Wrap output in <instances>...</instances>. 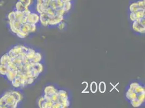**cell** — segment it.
<instances>
[{"label": "cell", "instance_id": "obj_37", "mask_svg": "<svg viewBox=\"0 0 145 108\" xmlns=\"http://www.w3.org/2000/svg\"><path fill=\"white\" fill-rule=\"evenodd\" d=\"M66 26V23H65V22H64V21H62V22H60L59 24H58V25H57L58 29H59V30H64V29L65 28Z\"/></svg>", "mask_w": 145, "mask_h": 108}, {"label": "cell", "instance_id": "obj_27", "mask_svg": "<svg viewBox=\"0 0 145 108\" xmlns=\"http://www.w3.org/2000/svg\"><path fill=\"white\" fill-rule=\"evenodd\" d=\"M98 89L101 93H104L106 90V83L104 82H101L99 83Z\"/></svg>", "mask_w": 145, "mask_h": 108}, {"label": "cell", "instance_id": "obj_29", "mask_svg": "<svg viewBox=\"0 0 145 108\" xmlns=\"http://www.w3.org/2000/svg\"><path fill=\"white\" fill-rule=\"evenodd\" d=\"M98 89V84L95 82H93L90 84V91L92 93H95Z\"/></svg>", "mask_w": 145, "mask_h": 108}, {"label": "cell", "instance_id": "obj_44", "mask_svg": "<svg viewBox=\"0 0 145 108\" xmlns=\"http://www.w3.org/2000/svg\"><path fill=\"white\" fill-rule=\"evenodd\" d=\"M62 1L65 2H67V1H69V2H71V0H62Z\"/></svg>", "mask_w": 145, "mask_h": 108}, {"label": "cell", "instance_id": "obj_15", "mask_svg": "<svg viewBox=\"0 0 145 108\" xmlns=\"http://www.w3.org/2000/svg\"><path fill=\"white\" fill-rule=\"evenodd\" d=\"M42 60V56L41 53L38 52H36L34 57L32 58V60L30 61V62L33 63H40Z\"/></svg>", "mask_w": 145, "mask_h": 108}, {"label": "cell", "instance_id": "obj_4", "mask_svg": "<svg viewBox=\"0 0 145 108\" xmlns=\"http://www.w3.org/2000/svg\"><path fill=\"white\" fill-rule=\"evenodd\" d=\"M10 30L14 34H16L20 31V27L21 26L22 23H21L19 21L16 20L14 22H8Z\"/></svg>", "mask_w": 145, "mask_h": 108}, {"label": "cell", "instance_id": "obj_23", "mask_svg": "<svg viewBox=\"0 0 145 108\" xmlns=\"http://www.w3.org/2000/svg\"><path fill=\"white\" fill-rule=\"evenodd\" d=\"M7 18L8 19V22H14V21H16V19L15 15V11L10 12L7 16Z\"/></svg>", "mask_w": 145, "mask_h": 108}, {"label": "cell", "instance_id": "obj_8", "mask_svg": "<svg viewBox=\"0 0 145 108\" xmlns=\"http://www.w3.org/2000/svg\"><path fill=\"white\" fill-rule=\"evenodd\" d=\"M10 94L14 97L15 101L18 103H20V102H22V101L23 100V95L20 91L16 90H10Z\"/></svg>", "mask_w": 145, "mask_h": 108}, {"label": "cell", "instance_id": "obj_42", "mask_svg": "<svg viewBox=\"0 0 145 108\" xmlns=\"http://www.w3.org/2000/svg\"><path fill=\"white\" fill-rule=\"evenodd\" d=\"M129 18H130V19L131 20V21H132V22L136 21V16H135V15H134V12H130V13L129 14Z\"/></svg>", "mask_w": 145, "mask_h": 108}, {"label": "cell", "instance_id": "obj_36", "mask_svg": "<svg viewBox=\"0 0 145 108\" xmlns=\"http://www.w3.org/2000/svg\"><path fill=\"white\" fill-rule=\"evenodd\" d=\"M138 6L141 8V9H144V6H145V0H139L137 2Z\"/></svg>", "mask_w": 145, "mask_h": 108}, {"label": "cell", "instance_id": "obj_38", "mask_svg": "<svg viewBox=\"0 0 145 108\" xmlns=\"http://www.w3.org/2000/svg\"><path fill=\"white\" fill-rule=\"evenodd\" d=\"M16 35L20 38H26L28 36V35H27V34L22 33V32L20 31L18 33H17Z\"/></svg>", "mask_w": 145, "mask_h": 108}, {"label": "cell", "instance_id": "obj_22", "mask_svg": "<svg viewBox=\"0 0 145 108\" xmlns=\"http://www.w3.org/2000/svg\"><path fill=\"white\" fill-rule=\"evenodd\" d=\"M133 90L137 94H141V93H142V92H145L144 88L140 84H139L137 86H136L133 89Z\"/></svg>", "mask_w": 145, "mask_h": 108}, {"label": "cell", "instance_id": "obj_43", "mask_svg": "<svg viewBox=\"0 0 145 108\" xmlns=\"http://www.w3.org/2000/svg\"><path fill=\"white\" fill-rule=\"evenodd\" d=\"M140 84L138 82H133L132 83H131L129 85V88H132V89H134V88H135L136 86H137L138 85H139Z\"/></svg>", "mask_w": 145, "mask_h": 108}, {"label": "cell", "instance_id": "obj_35", "mask_svg": "<svg viewBox=\"0 0 145 108\" xmlns=\"http://www.w3.org/2000/svg\"><path fill=\"white\" fill-rule=\"evenodd\" d=\"M15 11V15L16 17V20H18L21 17H22L23 16V14L22 12H20V11Z\"/></svg>", "mask_w": 145, "mask_h": 108}, {"label": "cell", "instance_id": "obj_2", "mask_svg": "<svg viewBox=\"0 0 145 108\" xmlns=\"http://www.w3.org/2000/svg\"><path fill=\"white\" fill-rule=\"evenodd\" d=\"M4 94L6 96L7 107H10V108L17 107L19 103H18L15 101L14 97L11 94H10V91L6 92Z\"/></svg>", "mask_w": 145, "mask_h": 108}, {"label": "cell", "instance_id": "obj_26", "mask_svg": "<svg viewBox=\"0 0 145 108\" xmlns=\"http://www.w3.org/2000/svg\"><path fill=\"white\" fill-rule=\"evenodd\" d=\"M59 97H61V98H65V99H69L68 98V95L66 91L62 90V89H60L58 90L57 91Z\"/></svg>", "mask_w": 145, "mask_h": 108}, {"label": "cell", "instance_id": "obj_20", "mask_svg": "<svg viewBox=\"0 0 145 108\" xmlns=\"http://www.w3.org/2000/svg\"><path fill=\"white\" fill-rule=\"evenodd\" d=\"M139 9H144L140 8L138 6L137 2H133L129 5V10L130 12H136V11H138V10H139Z\"/></svg>", "mask_w": 145, "mask_h": 108}, {"label": "cell", "instance_id": "obj_19", "mask_svg": "<svg viewBox=\"0 0 145 108\" xmlns=\"http://www.w3.org/2000/svg\"><path fill=\"white\" fill-rule=\"evenodd\" d=\"M27 8H26L22 4V3L20 2L19 1H18L15 6V11H20V12H23L25 9H26Z\"/></svg>", "mask_w": 145, "mask_h": 108}, {"label": "cell", "instance_id": "obj_25", "mask_svg": "<svg viewBox=\"0 0 145 108\" xmlns=\"http://www.w3.org/2000/svg\"><path fill=\"white\" fill-rule=\"evenodd\" d=\"M7 107V103L6 96L3 94L1 97H0V108H5Z\"/></svg>", "mask_w": 145, "mask_h": 108}, {"label": "cell", "instance_id": "obj_31", "mask_svg": "<svg viewBox=\"0 0 145 108\" xmlns=\"http://www.w3.org/2000/svg\"><path fill=\"white\" fill-rule=\"evenodd\" d=\"M130 103L132 104V105L133 106V107H139L142 104L138 100H137V99H134V100H131L130 101Z\"/></svg>", "mask_w": 145, "mask_h": 108}, {"label": "cell", "instance_id": "obj_21", "mask_svg": "<svg viewBox=\"0 0 145 108\" xmlns=\"http://www.w3.org/2000/svg\"><path fill=\"white\" fill-rule=\"evenodd\" d=\"M67 13V12L65 11V9L63 7L55 9V15L64 17Z\"/></svg>", "mask_w": 145, "mask_h": 108}, {"label": "cell", "instance_id": "obj_7", "mask_svg": "<svg viewBox=\"0 0 145 108\" xmlns=\"http://www.w3.org/2000/svg\"><path fill=\"white\" fill-rule=\"evenodd\" d=\"M64 17L55 15L53 17L51 18L49 21V26H57L61 22L63 21Z\"/></svg>", "mask_w": 145, "mask_h": 108}, {"label": "cell", "instance_id": "obj_10", "mask_svg": "<svg viewBox=\"0 0 145 108\" xmlns=\"http://www.w3.org/2000/svg\"><path fill=\"white\" fill-rule=\"evenodd\" d=\"M58 90L53 86L51 85H49L45 87L44 89V94L48 95L49 96L53 94L54 93L57 92Z\"/></svg>", "mask_w": 145, "mask_h": 108}, {"label": "cell", "instance_id": "obj_12", "mask_svg": "<svg viewBox=\"0 0 145 108\" xmlns=\"http://www.w3.org/2000/svg\"><path fill=\"white\" fill-rule=\"evenodd\" d=\"M11 83L13 85V86L15 88H21V79L18 77L16 76L15 78H14V79L11 82Z\"/></svg>", "mask_w": 145, "mask_h": 108}, {"label": "cell", "instance_id": "obj_14", "mask_svg": "<svg viewBox=\"0 0 145 108\" xmlns=\"http://www.w3.org/2000/svg\"><path fill=\"white\" fill-rule=\"evenodd\" d=\"M145 9H139L138 11L134 12V15H135L136 20H138V19H142L143 18H144V15H145Z\"/></svg>", "mask_w": 145, "mask_h": 108}, {"label": "cell", "instance_id": "obj_9", "mask_svg": "<svg viewBox=\"0 0 145 108\" xmlns=\"http://www.w3.org/2000/svg\"><path fill=\"white\" fill-rule=\"evenodd\" d=\"M17 76V70H12L10 69L8 70L7 72L6 77L7 78V79L11 82L14 79V78H15Z\"/></svg>", "mask_w": 145, "mask_h": 108}, {"label": "cell", "instance_id": "obj_13", "mask_svg": "<svg viewBox=\"0 0 145 108\" xmlns=\"http://www.w3.org/2000/svg\"><path fill=\"white\" fill-rule=\"evenodd\" d=\"M12 61V58L9 57L7 53L4 54L0 58V64L7 65L8 63Z\"/></svg>", "mask_w": 145, "mask_h": 108}, {"label": "cell", "instance_id": "obj_1", "mask_svg": "<svg viewBox=\"0 0 145 108\" xmlns=\"http://www.w3.org/2000/svg\"><path fill=\"white\" fill-rule=\"evenodd\" d=\"M133 30L140 34H144L145 33V18H143L133 22Z\"/></svg>", "mask_w": 145, "mask_h": 108}, {"label": "cell", "instance_id": "obj_32", "mask_svg": "<svg viewBox=\"0 0 145 108\" xmlns=\"http://www.w3.org/2000/svg\"><path fill=\"white\" fill-rule=\"evenodd\" d=\"M28 23L30 33H34L36 31V24Z\"/></svg>", "mask_w": 145, "mask_h": 108}, {"label": "cell", "instance_id": "obj_16", "mask_svg": "<svg viewBox=\"0 0 145 108\" xmlns=\"http://www.w3.org/2000/svg\"><path fill=\"white\" fill-rule=\"evenodd\" d=\"M9 68L7 65L0 64V75L3 76H6Z\"/></svg>", "mask_w": 145, "mask_h": 108}, {"label": "cell", "instance_id": "obj_40", "mask_svg": "<svg viewBox=\"0 0 145 108\" xmlns=\"http://www.w3.org/2000/svg\"><path fill=\"white\" fill-rule=\"evenodd\" d=\"M55 1H56V3L57 8L63 7L64 2L62 1V0H55Z\"/></svg>", "mask_w": 145, "mask_h": 108}, {"label": "cell", "instance_id": "obj_17", "mask_svg": "<svg viewBox=\"0 0 145 108\" xmlns=\"http://www.w3.org/2000/svg\"><path fill=\"white\" fill-rule=\"evenodd\" d=\"M36 52L34 49H33L28 48V51L27 52L26 56L29 60L31 61L32 60V58L34 57Z\"/></svg>", "mask_w": 145, "mask_h": 108}, {"label": "cell", "instance_id": "obj_34", "mask_svg": "<svg viewBox=\"0 0 145 108\" xmlns=\"http://www.w3.org/2000/svg\"><path fill=\"white\" fill-rule=\"evenodd\" d=\"M45 102H46V100L45 99L43 96L40 97V98L38 101V106L40 107H41V108H43V106H44Z\"/></svg>", "mask_w": 145, "mask_h": 108}, {"label": "cell", "instance_id": "obj_24", "mask_svg": "<svg viewBox=\"0 0 145 108\" xmlns=\"http://www.w3.org/2000/svg\"><path fill=\"white\" fill-rule=\"evenodd\" d=\"M26 8H30L33 3V0H18Z\"/></svg>", "mask_w": 145, "mask_h": 108}, {"label": "cell", "instance_id": "obj_39", "mask_svg": "<svg viewBox=\"0 0 145 108\" xmlns=\"http://www.w3.org/2000/svg\"><path fill=\"white\" fill-rule=\"evenodd\" d=\"M49 7L53 8L54 9H57V6H56L55 0H51L50 3H49Z\"/></svg>", "mask_w": 145, "mask_h": 108}, {"label": "cell", "instance_id": "obj_33", "mask_svg": "<svg viewBox=\"0 0 145 108\" xmlns=\"http://www.w3.org/2000/svg\"><path fill=\"white\" fill-rule=\"evenodd\" d=\"M144 99H145V92H142V93L138 94L137 99L142 104L144 103Z\"/></svg>", "mask_w": 145, "mask_h": 108}, {"label": "cell", "instance_id": "obj_11", "mask_svg": "<svg viewBox=\"0 0 145 108\" xmlns=\"http://www.w3.org/2000/svg\"><path fill=\"white\" fill-rule=\"evenodd\" d=\"M32 66L35 70H36L38 73L41 74L43 70V65L41 62L40 63H33L31 62Z\"/></svg>", "mask_w": 145, "mask_h": 108}, {"label": "cell", "instance_id": "obj_5", "mask_svg": "<svg viewBox=\"0 0 145 108\" xmlns=\"http://www.w3.org/2000/svg\"><path fill=\"white\" fill-rule=\"evenodd\" d=\"M27 22L37 24L40 23V15L37 13H31L27 17Z\"/></svg>", "mask_w": 145, "mask_h": 108}, {"label": "cell", "instance_id": "obj_18", "mask_svg": "<svg viewBox=\"0 0 145 108\" xmlns=\"http://www.w3.org/2000/svg\"><path fill=\"white\" fill-rule=\"evenodd\" d=\"M20 31L29 36V35L30 33V32H29V26H28V24L27 22L26 23H23V24H21V27H20Z\"/></svg>", "mask_w": 145, "mask_h": 108}, {"label": "cell", "instance_id": "obj_41", "mask_svg": "<svg viewBox=\"0 0 145 108\" xmlns=\"http://www.w3.org/2000/svg\"><path fill=\"white\" fill-rule=\"evenodd\" d=\"M35 80L36 79H35L34 78H33V77H28V78L26 80L28 85H30V84H32L34 82V81H35Z\"/></svg>", "mask_w": 145, "mask_h": 108}, {"label": "cell", "instance_id": "obj_28", "mask_svg": "<svg viewBox=\"0 0 145 108\" xmlns=\"http://www.w3.org/2000/svg\"><path fill=\"white\" fill-rule=\"evenodd\" d=\"M45 12H46L51 18L55 16V9H54L50 7H49Z\"/></svg>", "mask_w": 145, "mask_h": 108}, {"label": "cell", "instance_id": "obj_6", "mask_svg": "<svg viewBox=\"0 0 145 108\" xmlns=\"http://www.w3.org/2000/svg\"><path fill=\"white\" fill-rule=\"evenodd\" d=\"M40 15V24L43 25V27H48L49 26V21L51 17L49 16V15L46 13L44 12Z\"/></svg>", "mask_w": 145, "mask_h": 108}, {"label": "cell", "instance_id": "obj_3", "mask_svg": "<svg viewBox=\"0 0 145 108\" xmlns=\"http://www.w3.org/2000/svg\"><path fill=\"white\" fill-rule=\"evenodd\" d=\"M22 45H17L12 48L8 53V55L12 59L15 58L20 55L22 52Z\"/></svg>", "mask_w": 145, "mask_h": 108}, {"label": "cell", "instance_id": "obj_30", "mask_svg": "<svg viewBox=\"0 0 145 108\" xmlns=\"http://www.w3.org/2000/svg\"><path fill=\"white\" fill-rule=\"evenodd\" d=\"M71 7H72L71 2L67 1V2H64L63 8L65 9V10L67 13L69 12L70 11Z\"/></svg>", "mask_w": 145, "mask_h": 108}]
</instances>
